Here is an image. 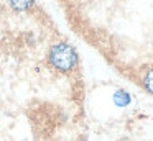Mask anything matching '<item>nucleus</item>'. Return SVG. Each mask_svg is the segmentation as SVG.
<instances>
[{"label":"nucleus","instance_id":"f257e3e1","mask_svg":"<svg viewBox=\"0 0 153 141\" xmlns=\"http://www.w3.org/2000/svg\"><path fill=\"white\" fill-rule=\"evenodd\" d=\"M48 64L61 74H69L79 64L77 51L71 43L58 41L48 51Z\"/></svg>","mask_w":153,"mask_h":141},{"label":"nucleus","instance_id":"f03ea898","mask_svg":"<svg viewBox=\"0 0 153 141\" xmlns=\"http://www.w3.org/2000/svg\"><path fill=\"white\" fill-rule=\"evenodd\" d=\"M140 85L143 87V90L146 94H150L153 97V66H148L146 69H143L140 74Z\"/></svg>","mask_w":153,"mask_h":141},{"label":"nucleus","instance_id":"7ed1b4c3","mask_svg":"<svg viewBox=\"0 0 153 141\" xmlns=\"http://www.w3.org/2000/svg\"><path fill=\"white\" fill-rule=\"evenodd\" d=\"M5 2L15 12H28L35 5V0H5Z\"/></svg>","mask_w":153,"mask_h":141},{"label":"nucleus","instance_id":"20e7f679","mask_svg":"<svg viewBox=\"0 0 153 141\" xmlns=\"http://www.w3.org/2000/svg\"><path fill=\"white\" fill-rule=\"evenodd\" d=\"M130 95L127 94L125 90H119V92H115V97H114V102H115L119 107H127V105L130 103Z\"/></svg>","mask_w":153,"mask_h":141}]
</instances>
